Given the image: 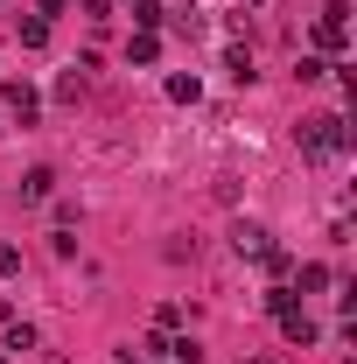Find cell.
<instances>
[{
  "label": "cell",
  "mask_w": 357,
  "mask_h": 364,
  "mask_svg": "<svg viewBox=\"0 0 357 364\" xmlns=\"http://www.w3.org/2000/svg\"><path fill=\"white\" fill-rule=\"evenodd\" d=\"M91 70H98V63H91V56H78V63L56 77V98H63V105H78V98L91 91Z\"/></svg>",
  "instance_id": "cell-5"
},
{
  "label": "cell",
  "mask_w": 357,
  "mask_h": 364,
  "mask_svg": "<svg viewBox=\"0 0 357 364\" xmlns=\"http://www.w3.org/2000/svg\"><path fill=\"white\" fill-rule=\"evenodd\" d=\"M85 14L91 21H112V0H85Z\"/></svg>",
  "instance_id": "cell-16"
},
{
  "label": "cell",
  "mask_w": 357,
  "mask_h": 364,
  "mask_svg": "<svg viewBox=\"0 0 357 364\" xmlns=\"http://www.w3.org/2000/svg\"><path fill=\"white\" fill-rule=\"evenodd\" d=\"M280 336L309 350V343H315V336H322V329H315V316H309V309H287V316H280Z\"/></svg>",
  "instance_id": "cell-6"
},
{
  "label": "cell",
  "mask_w": 357,
  "mask_h": 364,
  "mask_svg": "<svg viewBox=\"0 0 357 364\" xmlns=\"http://www.w3.org/2000/svg\"><path fill=\"white\" fill-rule=\"evenodd\" d=\"M351 43V0H322V14H315V49H336Z\"/></svg>",
  "instance_id": "cell-2"
},
{
  "label": "cell",
  "mask_w": 357,
  "mask_h": 364,
  "mask_svg": "<svg viewBox=\"0 0 357 364\" xmlns=\"http://www.w3.org/2000/svg\"><path fill=\"white\" fill-rule=\"evenodd\" d=\"M127 56H134V63H154V56H161V43H154V36H134V43H127Z\"/></svg>",
  "instance_id": "cell-13"
},
{
  "label": "cell",
  "mask_w": 357,
  "mask_h": 364,
  "mask_svg": "<svg viewBox=\"0 0 357 364\" xmlns=\"http://www.w3.org/2000/svg\"><path fill=\"white\" fill-rule=\"evenodd\" d=\"M231 252H238V259H267V252H273V231L267 225H238V231H231Z\"/></svg>",
  "instance_id": "cell-4"
},
{
  "label": "cell",
  "mask_w": 357,
  "mask_h": 364,
  "mask_svg": "<svg viewBox=\"0 0 357 364\" xmlns=\"http://www.w3.org/2000/svg\"><path fill=\"white\" fill-rule=\"evenodd\" d=\"M315 287H329V267H315V259H309V267L294 273V294H315Z\"/></svg>",
  "instance_id": "cell-10"
},
{
  "label": "cell",
  "mask_w": 357,
  "mask_h": 364,
  "mask_svg": "<svg viewBox=\"0 0 357 364\" xmlns=\"http://www.w3.org/2000/svg\"><path fill=\"white\" fill-rule=\"evenodd\" d=\"M0 134H7V119H0Z\"/></svg>",
  "instance_id": "cell-18"
},
{
  "label": "cell",
  "mask_w": 357,
  "mask_h": 364,
  "mask_svg": "<svg viewBox=\"0 0 357 364\" xmlns=\"http://www.w3.org/2000/svg\"><path fill=\"white\" fill-rule=\"evenodd\" d=\"M43 196H56V168H28L21 176V203H43Z\"/></svg>",
  "instance_id": "cell-7"
},
{
  "label": "cell",
  "mask_w": 357,
  "mask_h": 364,
  "mask_svg": "<svg viewBox=\"0 0 357 364\" xmlns=\"http://www.w3.org/2000/svg\"><path fill=\"white\" fill-rule=\"evenodd\" d=\"M0 364H7V358H0Z\"/></svg>",
  "instance_id": "cell-19"
},
{
  "label": "cell",
  "mask_w": 357,
  "mask_h": 364,
  "mask_svg": "<svg viewBox=\"0 0 357 364\" xmlns=\"http://www.w3.org/2000/svg\"><path fill=\"white\" fill-rule=\"evenodd\" d=\"M36 14H43V21H49V14H63V0H36Z\"/></svg>",
  "instance_id": "cell-17"
},
{
  "label": "cell",
  "mask_w": 357,
  "mask_h": 364,
  "mask_svg": "<svg viewBox=\"0 0 357 364\" xmlns=\"http://www.w3.org/2000/svg\"><path fill=\"white\" fill-rule=\"evenodd\" d=\"M294 147H302L309 161H329V154H351V127H343V112H322V119H302V127H294Z\"/></svg>",
  "instance_id": "cell-1"
},
{
  "label": "cell",
  "mask_w": 357,
  "mask_h": 364,
  "mask_svg": "<svg viewBox=\"0 0 357 364\" xmlns=\"http://www.w3.org/2000/svg\"><path fill=\"white\" fill-rule=\"evenodd\" d=\"M7 350H36V329L28 322H7Z\"/></svg>",
  "instance_id": "cell-14"
},
{
  "label": "cell",
  "mask_w": 357,
  "mask_h": 364,
  "mask_svg": "<svg viewBox=\"0 0 357 364\" xmlns=\"http://www.w3.org/2000/svg\"><path fill=\"white\" fill-rule=\"evenodd\" d=\"M267 309H273V316H287V309H294V287H280V280H273V287H267Z\"/></svg>",
  "instance_id": "cell-15"
},
{
  "label": "cell",
  "mask_w": 357,
  "mask_h": 364,
  "mask_svg": "<svg viewBox=\"0 0 357 364\" xmlns=\"http://www.w3.org/2000/svg\"><path fill=\"white\" fill-rule=\"evenodd\" d=\"M169 98H176V105H196V98H203V85H196L189 70H176V77H169Z\"/></svg>",
  "instance_id": "cell-8"
},
{
  "label": "cell",
  "mask_w": 357,
  "mask_h": 364,
  "mask_svg": "<svg viewBox=\"0 0 357 364\" xmlns=\"http://www.w3.org/2000/svg\"><path fill=\"white\" fill-rule=\"evenodd\" d=\"M14 273H21V245H14V238H0V280H14Z\"/></svg>",
  "instance_id": "cell-12"
},
{
  "label": "cell",
  "mask_w": 357,
  "mask_h": 364,
  "mask_svg": "<svg viewBox=\"0 0 357 364\" xmlns=\"http://www.w3.org/2000/svg\"><path fill=\"white\" fill-rule=\"evenodd\" d=\"M36 112H43V91L28 85V77H7V85H0V119H21V127H28Z\"/></svg>",
  "instance_id": "cell-3"
},
{
  "label": "cell",
  "mask_w": 357,
  "mask_h": 364,
  "mask_svg": "<svg viewBox=\"0 0 357 364\" xmlns=\"http://www.w3.org/2000/svg\"><path fill=\"white\" fill-rule=\"evenodd\" d=\"M49 43V21L43 14H28V21H21V49H43Z\"/></svg>",
  "instance_id": "cell-11"
},
{
  "label": "cell",
  "mask_w": 357,
  "mask_h": 364,
  "mask_svg": "<svg viewBox=\"0 0 357 364\" xmlns=\"http://www.w3.org/2000/svg\"><path fill=\"white\" fill-rule=\"evenodd\" d=\"M161 21H169V14H161V7H154V0H134V28H140V36H154V28H161Z\"/></svg>",
  "instance_id": "cell-9"
}]
</instances>
